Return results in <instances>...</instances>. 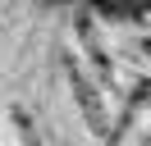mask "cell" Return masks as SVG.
<instances>
[{
	"label": "cell",
	"instance_id": "cell-2",
	"mask_svg": "<svg viewBox=\"0 0 151 146\" xmlns=\"http://www.w3.org/2000/svg\"><path fill=\"white\" fill-rule=\"evenodd\" d=\"M73 32H78V46H83V55H87V64H92V73H96V82H114V55L101 46V27H96V18H92V9H78L73 14Z\"/></svg>",
	"mask_w": 151,
	"mask_h": 146
},
{
	"label": "cell",
	"instance_id": "cell-5",
	"mask_svg": "<svg viewBox=\"0 0 151 146\" xmlns=\"http://www.w3.org/2000/svg\"><path fill=\"white\" fill-rule=\"evenodd\" d=\"M9 123L19 128V137H23V146H46V142H41V132H37V128H32V114H28V110H23V105H9Z\"/></svg>",
	"mask_w": 151,
	"mask_h": 146
},
{
	"label": "cell",
	"instance_id": "cell-4",
	"mask_svg": "<svg viewBox=\"0 0 151 146\" xmlns=\"http://www.w3.org/2000/svg\"><path fill=\"white\" fill-rule=\"evenodd\" d=\"M96 23H142L151 18V5H87Z\"/></svg>",
	"mask_w": 151,
	"mask_h": 146
},
{
	"label": "cell",
	"instance_id": "cell-3",
	"mask_svg": "<svg viewBox=\"0 0 151 146\" xmlns=\"http://www.w3.org/2000/svg\"><path fill=\"white\" fill-rule=\"evenodd\" d=\"M151 100V78H133L128 82V91H124V105H119V119H114V132H110V146L119 142L124 132L133 128V119L142 114V105Z\"/></svg>",
	"mask_w": 151,
	"mask_h": 146
},
{
	"label": "cell",
	"instance_id": "cell-6",
	"mask_svg": "<svg viewBox=\"0 0 151 146\" xmlns=\"http://www.w3.org/2000/svg\"><path fill=\"white\" fill-rule=\"evenodd\" d=\"M137 50H142V55H151V32H147V36L137 41Z\"/></svg>",
	"mask_w": 151,
	"mask_h": 146
},
{
	"label": "cell",
	"instance_id": "cell-1",
	"mask_svg": "<svg viewBox=\"0 0 151 146\" xmlns=\"http://www.w3.org/2000/svg\"><path fill=\"white\" fill-rule=\"evenodd\" d=\"M64 78H69V91H73V100H78V114H83L87 132H92L96 142H105V146H110L114 119H110V100H105V87L96 82V73L87 69L83 59L64 55Z\"/></svg>",
	"mask_w": 151,
	"mask_h": 146
}]
</instances>
